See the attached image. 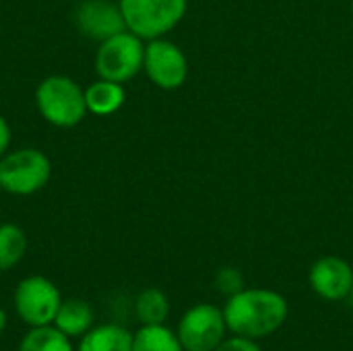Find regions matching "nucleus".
Here are the masks:
<instances>
[{
  "label": "nucleus",
  "mask_w": 353,
  "mask_h": 351,
  "mask_svg": "<svg viewBox=\"0 0 353 351\" xmlns=\"http://www.w3.org/2000/svg\"><path fill=\"white\" fill-rule=\"evenodd\" d=\"M52 174L50 159L37 149H19L0 159V188L27 197L41 190Z\"/></svg>",
  "instance_id": "39448f33"
},
{
  "label": "nucleus",
  "mask_w": 353,
  "mask_h": 351,
  "mask_svg": "<svg viewBox=\"0 0 353 351\" xmlns=\"http://www.w3.org/2000/svg\"><path fill=\"white\" fill-rule=\"evenodd\" d=\"M27 252V236L14 223L0 225V271L14 267Z\"/></svg>",
  "instance_id": "dca6fc26"
},
{
  "label": "nucleus",
  "mask_w": 353,
  "mask_h": 351,
  "mask_svg": "<svg viewBox=\"0 0 353 351\" xmlns=\"http://www.w3.org/2000/svg\"><path fill=\"white\" fill-rule=\"evenodd\" d=\"M126 99V91L122 83H114L108 79H101L97 83H91L85 89V103L87 112L97 114V116H110L122 108Z\"/></svg>",
  "instance_id": "f8f14e48"
},
{
  "label": "nucleus",
  "mask_w": 353,
  "mask_h": 351,
  "mask_svg": "<svg viewBox=\"0 0 353 351\" xmlns=\"http://www.w3.org/2000/svg\"><path fill=\"white\" fill-rule=\"evenodd\" d=\"M60 329L54 325L31 327L29 333L21 339L19 351H72V345Z\"/></svg>",
  "instance_id": "2eb2a0df"
},
{
  "label": "nucleus",
  "mask_w": 353,
  "mask_h": 351,
  "mask_svg": "<svg viewBox=\"0 0 353 351\" xmlns=\"http://www.w3.org/2000/svg\"><path fill=\"white\" fill-rule=\"evenodd\" d=\"M126 29L141 39H157L172 31L186 12V0H120Z\"/></svg>",
  "instance_id": "7ed1b4c3"
},
{
  "label": "nucleus",
  "mask_w": 353,
  "mask_h": 351,
  "mask_svg": "<svg viewBox=\"0 0 353 351\" xmlns=\"http://www.w3.org/2000/svg\"><path fill=\"white\" fill-rule=\"evenodd\" d=\"M35 101L39 114L58 128H70L77 126L85 114V91L68 77H48L39 83L35 91Z\"/></svg>",
  "instance_id": "f03ea898"
},
{
  "label": "nucleus",
  "mask_w": 353,
  "mask_h": 351,
  "mask_svg": "<svg viewBox=\"0 0 353 351\" xmlns=\"http://www.w3.org/2000/svg\"><path fill=\"white\" fill-rule=\"evenodd\" d=\"M149 79L161 89H178L188 77V62L182 50L168 39H151L145 48V62Z\"/></svg>",
  "instance_id": "6e6552de"
},
{
  "label": "nucleus",
  "mask_w": 353,
  "mask_h": 351,
  "mask_svg": "<svg viewBox=\"0 0 353 351\" xmlns=\"http://www.w3.org/2000/svg\"><path fill=\"white\" fill-rule=\"evenodd\" d=\"M225 317L213 304L190 308L178 327V339L186 351H213L225 335Z\"/></svg>",
  "instance_id": "0eeeda50"
},
{
  "label": "nucleus",
  "mask_w": 353,
  "mask_h": 351,
  "mask_svg": "<svg viewBox=\"0 0 353 351\" xmlns=\"http://www.w3.org/2000/svg\"><path fill=\"white\" fill-rule=\"evenodd\" d=\"M143 62H145L143 39L130 33L128 29L103 39L95 56V68L99 77L114 83L130 81L143 68Z\"/></svg>",
  "instance_id": "20e7f679"
},
{
  "label": "nucleus",
  "mask_w": 353,
  "mask_h": 351,
  "mask_svg": "<svg viewBox=\"0 0 353 351\" xmlns=\"http://www.w3.org/2000/svg\"><path fill=\"white\" fill-rule=\"evenodd\" d=\"M213 351H261V348L248 339V337H234V339H228V341H221Z\"/></svg>",
  "instance_id": "6ab92c4d"
},
{
  "label": "nucleus",
  "mask_w": 353,
  "mask_h": 351,
  "mask_svg": "<svg viewBox=\"0 0 353 351\" xmlns=\"http://www.w3.org/2000/svg\"><path fill=\"white\" fill-rule=\"evenodd\" d=\"M60 304H62V298H60L58 288L41 275L25 277L17 285L14 310L19 319L29 327L52 325Z\"/></svg>",
  "instance_id": "423d86ee"
},
{
  "label": "nucleus",
  "mask_w": 353,
  "mask_h": 351,
  "mask_svg": "<svg viewBox=\"0 0 353 351\" xmlns=\"http://www.w3.org/2000/svg\"><path fill=\"white\" fill-rule=\"evenodd\" d=\"M312 290L325 300H343L352 294L353 271L352 267L337 257H325L314 263L310 271Z\"/></svg>",
  "instance_id": "9d476101"
},
{
  "label": "nucleus",
  "mask_w": 353,
  "mask_h": 351,
  "mask_svg": "<svg viewBox=\"0 0 353 351\" xmlns=\"http://www.w3.org/2000/svg\"><path fill=\"white\" fill-rule=\"evenodd\" d=\"M225 325L232 333L248 339L275 333L288 319V302L271 290H242L223 308Z\"/></svg>",
  "instance_id": "f257e3e1"
},
{
  "label": "nucleus",
  "mask_w": 353,
  "mask_h": 351,
  "mask_svg": "<svg viewBox=\"0 0 353 351\" xmlns=\"http://www.w3.org/2000/svg\"><path fill=\"white\" fill-rule=\"evenodd\" d=\"M215 283H217V290H221L223 294H230V296L242 292V277H240V273L236 269H223V271H219Z\"/></svg>",
  "instance_id": "a211bd4d"
},
{
  "label": "nucleus",
  "mask_w": 353,
  "mask_h": 351,
  "mask_svg": "<svg viewBox=\"0 0 353 351\" xmlns=\"http://www.w3.org/2000/svg\"><path fill=\"white\" fill-rule=\"evenodd\" d=\"M52 325L66 337H83L93 327V310L83 300H64Z\"/></svg>",
  "instance_id": "ddd939ff"
},
{
  "label": "nucleus",
  "mask_w": 353,
  "mask_h": 351,
  "mask_svg": "<svg viewBox=\"0 0 353 351\" xmlns=\"http://www.w3.org/2000/svg\"><path fill=\"white\" fill-rule=\"evenodd\" d=\"M132 351H184L176 333L163 325H143L132 335Z\"/></svg>",
  "instance_id": "4468645a"
},
{
  "label": "nucleus",
  "mask_w": 353,
  "mask_h": 351,
  "mask_svg": "<svg viewBox=\"0 0 353 351\" xmlns=\"http://www.w3.org/2000/svg\"><path fill=\"white\" fill-rule=\"evenodd\" d=\"M6 323H8V319H6V312L0 308V335L4 333V329H6Z\"/></svg>",
  "instance_id": "412c9836"
},
{
  "label": "nucleus",
  "mask_w": 353,
  "mask_h": 351,
  "mask_svg": "<svg viewBox=\"0 0 353 351\" xmlns=\"http://www.w3.org/2000/svg\"><path fill=\"white\" fill-rule=\"evenodd\" d=\"M77 25L87 37H93L99 41L126 31L120 4L116 6L110 0H85L83 4H79Z\"/></svg>",
  "instance_id": "1a4fd4ad"
},
{
  "label": "nucleus",
  "mask_w": 353,
  "mask_h": 351,
  "mask_svg": "<svg viewBox=\"0 0 353 351\" xmlns=\"http://www.w3.org/2000/svg\"><path fill=\"white\" fill-rule=\"evenodd\" d=\"M352 294H353V288H352Z\"/></svg>",
  "instance_id": "5701e85b"
},
{
  "label": "nucleus",
  "mask_w": 353,
  "mask_h": 351,
  "mask_svg": "<svg viewBox=\"0 0 353 351\" xmlns=\"http://www.w3.org/2000/svg\"><path fill=\"white\" fill-rule=\"evenodd\" d=\"M352 10H353V2H352Z\"/></svg>",
  "instance_id": "4be33fe9"
},
{
  "label": "nucleus",
  "mask_w": 353,
  "mask_h": 351,
  "mask_svg": "<svg viewBox=\"0 0 353 351\" xmlns=\"http://www.w3.org/2000/svg\"><path fill=\"white\" fill-rule=\"evenodd\" d=\"M170 312L168 298L161 290H143L137 298V317L143 325H163Z\"/></svg>",
  "instance_id": "f3484780"
},
{
  "label": "nucleus",
  "mask_w": 353,
  "mask_h": 351,
  "mask_svg": "<svg viewBox=\"0 0 353 351\" xmlns=\"http://www.w3.org/2000/svg\"><path fill=\"white\" fill-rule=\"evenodd\" d=\"M77 351H132V335L120 325L91 327Z\"/></svg>",
  "instance_id": "9b49d317"
},
{
  "label": "nucleus",
  "mask_w": 353,
  "mask_h": 351,
  "mask_svg": "<svg viewBox=\"0 0 353 351\" xmlns=\"http://www.w3.org/2000/svg\"><path fill=\"white\" fill-rule=\"evenodd\" d=\"M8 145H10V126L0 116V157L8 151Z\"/></svg>",
  "instance_id": "aec40b11"
}]
</instances>
